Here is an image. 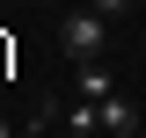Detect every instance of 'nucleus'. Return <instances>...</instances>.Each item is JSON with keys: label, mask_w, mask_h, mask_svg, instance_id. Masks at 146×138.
<instances>
[{"label": "nucleus", "mask_w": 146, "mask_h": 138, "mask_svg": "<svg viewBox=\"0 0 146 138\" xmlns=\"http://www.w3.org/2000/svg\"><path fill=\"white\" fill-rule=\"evenodd\" d=\"M102 44H110V22L95 15V7H88V15H66V22H58V51H66L73 66H80V58H102Z\"/></svg>", "instance_id": "f257e3e1"}, {"label": "nucleus", "mask_w": 146, "mask_h": 138, "mask_svg": "<svg viewBox=\"0 0 146 138\" xmlns=\"http://www.w3.org/2000/svg\"><path fill=\"white\" fill-rule=\"evenodd\" d=\"M73 95H88V102H102V95H117V73H110L102 58H80V66H73Z\"/></svg>", "instance_id": "f03ea898"}, {"label": "nucleus", "mask_w": 146, "mask_h": 138, "mask_svg": "<svg viewBox=\"0 0 146 138\" xmlns=\"http://www.w3.org/2000/svg\"><path fill=\"white\" fill-rule=\"evenodd\" d=\"M0 138H15V131H7V124H0Z\"/></svg>", "instance_id": "39448f33"}, {"label": "nucleus", "mask_w": 146, "mask_h": 138, "mask_svg": "<svg viewBox=\"0 0 146 138\" xmlns=\"http://www.w3.org/2000/svg\"><path fill=\"white\" fill-rule=\"evenodd\" d=\"M95 15H102V22H117V15H131V0H95Z\"/></svg>", "instance_id": "20e7f679"}, {"label": "nucleus", "mask_w": 146, "mask_h": 138, "mask_svg": "<svg viewBox=\"0 0 146 138\" xmlns=\"http://www.w3.org/2000/svg\"><path fill=\"white\" fill-rule=\"evenodd\" d=\"M95 116H102V131H139V109H131L124 95H102V102H95Z\"/></svg>", "instance_id": "7ed1b4c3"}]
</instances>
